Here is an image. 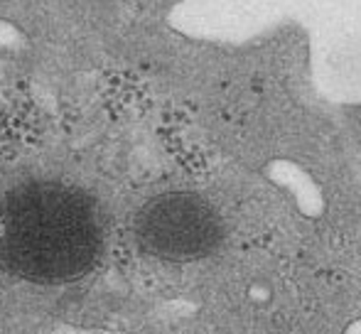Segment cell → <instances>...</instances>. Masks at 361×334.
I'll list each match as a JSON object with an SVG mask.
<instances>
[{
	"label": "cell",
	"instance_id": "obj_2",
	"mask_svg": "<svg viewBox=\"0 0 361 334\" xmlns=\"http://www.w3.org/2000/svg\"><path fill=\"white\" fill-rule=\"evenodd\" d=\"M140 246L165 261H195L204 258L221 244L216 216L187 197L155 202L138 221Z\"/></svg>",
	"mask_w": 361,
	"mask_h": 334
},
{
	"label": "cell",
	"instance_id": "obj_1",
	"mask_svg": "<svg viewBox=\"0 0 361 334\" xmlns=\"http://www.w3.org/2000/svg\"><path fill=\"white\" fill-rule=\"evenodd\" d=\"M99 221L67 190L39 187L15 197L0 229V263L32 283H69L99 261Z\"/></svg>",
	"mask_w": 361,
	"mask_h": 334
},
{
	"label": "cell",
	"instance_id": "obj_3",
	"mask_svg": "<svg viewBox=\"0 0 361 334\" xmlns=\"http://www.w3.org/2000/svg\"><path fill=\"white\" fill-rule=\"evenodd\" d=\"M344 334H361V320H354L352 325L344 330Z\"/></svg>",
	"mask_w": 361,
	"mask_h": 334
}]
</instances>
